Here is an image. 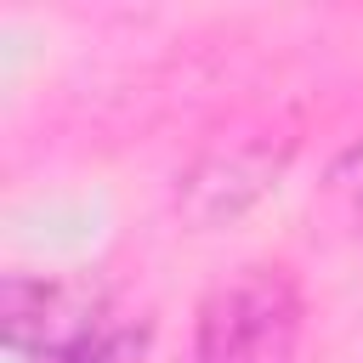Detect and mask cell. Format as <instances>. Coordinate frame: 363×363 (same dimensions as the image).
<instances>
[{
  "label": "cell",
  "instance_id": "cell-1",
  "mask_svg": "<svg viewBox=\"0 0 363 363\" xmlns=\"http://www.w3.org/2000/svg\"><path fill=\"white\" fill-rule=\"evenodd\" d=\"M306 301L289 267L255 261L227 272L193 312V363H295Z\"/></svg>",
  "mask_w": 363,
  "mask_h": 363
},
{
  "label": "cell",
  "instance_id": "cell-2",
  "mask_svg": "<svg viewBox=\"0 0 363 363\" xmlns=\"http://www.w3.org/2000/svg\"><path fill=\"white\" fill-rule=\"evenodd\" d=\"M113 318H119L113 295L91 272H6L0 289L6 363H51L57 352L79 346Z\"/></svg>",
  "mask_w": 363,
  "mask_h": 363
},
{
  "label": "cell",
  "instance_id": "cell-3",
  "mask_svg": "<svg viewBox=\"0 0 363 363\" xmlns=\"http://www.w3.org/2000/svg\"><path fill=\"white\" fill-rule=\"evenodd\" d=\"M284 170V147H267V142H233V147H216L204 153L187 176H182V216L193 227H221L233 216H244Z\"/></svg>",
  "mask_w": 363,
  "mask_h": 363
},
{
  "label": "cell",
  "instance_id": "cell-4",
  "mask_svg": "<svg viewBox=\"0 0 363 363\" xmlns=\"http://www.w3.org/2000/svg\"><path fill=\"white\" fill-rule=\"evenodd\" d=\"M147 340H153V323L147 318H113V323H102L96 335H85L79 346H68V352H57L51 363H142L147 357Z\"/></svg>",
  "mask_w": 363,
  "mask_h": 363
},
{
  "label": "cell",
  "instance_id": "cell-5",
  "mask_svg": "<svg viewBox=\"0 0 363 363\" xmlns=\"http://www.w3.org/2000/svg\"><path fill=\"white\" fill-rule=\"evenodd\" d=\"M329 193L346 204L352 221H363V136L335 153V164H329Z\"/></svg>",
  "mask_w": 363,
  "mask_h": 363
}]
</instances>
